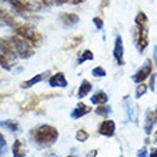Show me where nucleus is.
<instances>
[{
	"label": "nucleus",
	"instance_id": "nucleus-1",
	"mask_svg": "<svg viewBox=\"0 0 157 157\" xmlns=\"http://www.w3.org/2000/svg\"><path fill=\"white\" fill-rule=\"evenodd\" d=\"M30 137H32V141L40 149H47L57 141L59 130L50 124H41L30 132Z\"/></svg>",
	"mask_w": 157,
	"mask_h": 157
},
{
	"label": "nucleus",
	"instance_id": "nucleus-2",
	"mask_svg": "<svg viewBox=\"0 0 157 157\" xmlns=\"http://www.w3.org/2000/svg\"><path fill=\"white\" fill-rule=\"evenodd\" d=\"M14 30H16V34H19V36H21L25 40H27L33 47H39V46L41 44V41H43V36L34 29L33 26H30V25L16 26Z\"/></svg>",
	"mask_w": 157,
	"mask_h": 157
},
{
	"label": "nucleus",
	"instance_id": "nucleus-3",
	"mask_svg": "<svg viewBox=\"0 0 157 157\" xmlns=\"http://www.w3.org/2000/svg\"><path fill=\"white\" fill-rule=\"evenodd\" d=\"M10 41H12L13 47L16 50L17 56H20L21 59H29L34 54V47L30 44L27 40H25L21 36H19V34L13 36V37L10 39Z\"/></svg>",
	"mask_w": 157,
	"mask_h": 157
},
{
	"label": "nucleus",
	"instance_id": "nucleus-4",
	"mask_svg": "<svg viewBox=\"0 0 157 157\" xmlns=\"http://www.w3.org/2000/svg\"><path fill=\"white\" fill-rule=\"evenodd\" d=\"M134 41H136L137 50L143 53L146 50V47L149 46V32L147 29H139L136 27L134 29Z\"/></svg>",
	"mask_w": 157,
	"mask_h": 157
},
{
	"label": "nucleus",
	"instance_id": "nucleus-5",
	"mask_svg": "<svg viewBox=\"0 0 157 157\" xmlns=\"http://www.w3.org/2000/svg\"><path fill=\"white\" fill-rule=\"evenodd\" d=\"M113 57L117 62L119 66L124 64V44H123V37L117 34L114 39V49H113Z\"/></svg>",
	"mask_w": 157,
	"mask_h": 157
},
{
	"label": "nucleus",
	"instance_id": "nucleus-6",
	"mask_svg": "<svg viewBox=\"0 0 157 157\" xmlns=\"http://www.w3.org/2000/svg\"><path fill=\"white\" fill-rule=\"evenodd\" d=\"M151 75V62L150 60H146L144 63H143V66L139 69V70L133 75V77H132V80L134 83H143L146 80V78L149 77V76Z\"/></svg>",
	"mask_w": 157,
	"mask_h": 157
},
{
	"label": "nucleus",
	"instance_id": "nucleus-7",
	"mask_svg": "<svg viewBox=\"0 0 157 157\" xmlns=\"http://www.w3.org/2000/svg\"><path fill=\"white\" fill-rule=\"evenodd\" d=\"M0 52H2V53L9 59L13 64L16 63L17 53H16V50H14V47H13L12 41H7V40H4V39H0Z\"/></svg>",
	"mask_w": 157,
	"mask_h": 157
},
{
	"label": "nucleus",
	"instance_id": "nucleus-8",
	"mask_svg": "<svg viewBox=\"0 0 157 157\" xmlns=\"http://www.w3.org/2000/svg\"><path fill=\"white\" fill-rule=\"evenodd\" d=\"M99 134L104 137H113L116 133V123L113 120H104L99 126Z\"/></svg>",
	"mask_w": 157,
	"mask_h": 157
},
{
	"label": "nucleus",
	"instance_id": "nucleus-9",
	"mask_svg": "<svg viewBox=\"0 0 157 157\" xmlns=\"http://www.w3.org/2000/svg\"><path fill=\"white\" fill-rule=\"evenodd\" d=\"M157 121V112L156 110H147L146 113V121H144V132L146 134H150L153 132V127Z\"/></svg>",
	"mask_w": 157,
	"mask_h": 157
},
{
	"label": "nucleus",
	"instance_id": "nucleus-10",
	"mask_svg": "<svg viewBox=\"0 0 157 157\" xmlns=\"http://www.w3.org/2000/svg\"><path fill=\"white\" fill-rule=\"evenodd\" d=\"M90 112H91L90 106H87V104H84V103H78L77 106L73 109V112L70 113V117L71 119H75V120H77V119H80V117L89 114Z\"/></svg>",
	"mask_w": 157,
	"mask_h": 157
},
{
	"label": "nucleus",
	"instance_id": "nucleus-11",
	"mask_svg": "<svg viewBox=\"0 0 157 157\" xmlns=\"http://www.w3.org/2000/svg\"><path fill=\"white\" fill-rule=\"evenodd\" d=\"M49 84H50L52 87H67L66 76L63 75L62 71H59V73H54L53 76H50Z\"/></svg>",
	"mask_w": 157,
	"mask_h": 157
},
{
	"label": "nucleus",
	"instance_id": "nucleus-12",
	"mask_svg": "<svg viewBox=\"0 0 157 157\" xmlns=\"http://www.w3.org/2000/svg\"><path fill=\"white\" fill-rule=\"evenodd\" d=\"M47 76H49V71H44V73H41V75H36L34 77H32V78H29V80H26V82L21 83L20 87L21 89H30L32 86H34V84L43 82L44 78H47Z\"/></svg>",
	"mask_w": 157,
	"mask_h": 157
},
{
	"label": "nucleus",
	"instance_id": "nucleus-13",
	"mask_svg": "<svg viewBox=\"0 0 157 157\" xmlns=\"http://www.w3.org/2000/svg\"><path fill=\"white\" fill-rule=\"evenodd\" d=\"M0 20L3 21V23H6L7 26H10V27H16V26H19V23H17L16 19L13 17L12 13H9L7 10H4L3 7H0Z\"/></svg>",
	"mask_w": 157,
	"mask_h": 157
},
{
	"label": "nucleus",
	"instance_id": "nucleus-14",
	"mask_svg": "<svg viewBox=\"0 0 157 157\" xmlns=\"http://www.w3.org/2000/svg\"><path fill=\"white\" fill-rule=\"evenodd\" d=\"M12 153H13V157H25L26 156V146L20 139L14 140L13 147H12Z\"/></svg>",
	"mask_w": 157,
	"mask_h": 157
},
{
	"label": "nucleus",
	"instance_id": "nucleus-15",
	"mask_svg": "<svg viewBox=\"0 0 157 157\" xmlns=\"http://www.w3.org/2000/svg\"><path fill=\"white\" fill-rule=\"evenodd\" d=\"M43 99L41 96H33L32 99H29L26 103H23L21 104V107H20V110L21 112H30V110H33V109H36L37 107V104H39V101Z\"/></svg>",
	"mask_w": 157,
	"mask_h": 157
},
{
	"label": "nucleus",
	"instance_id": "nucleus-16",
	"mask_svg": "<svg viewBox=\"0 0 157 157\" xmlns=\"http://www.w3.org/2000/svg\"><path fill=\"white\" fill-rule=\"evenodd\" d=\"M0 127L7 128L9 132H12V133L20 132V124L17 123L16 120H13V119H9V120H3V121H0Z\"/></svg>",
	"mask_w": 157,
	"mask_h": 157
},
{
	"label": "nucleus",
	"instance_id": "nucleus-17",
	"mask_svg": "<svg viewBox=\"0 0 157 157\" xmlns=\"http://www.w3.org/2000/svg\"><path fill=\"white\" fill-rule=\"evenodd\" d=\"M107 100H109V96L106 94L103 90H99L91 96L90 101H91V104H97V106H99V104H106Z\"/></svg>",
	"mask_w": 157,
	"mask_h": 157
},
{
	"label": "nucleus",
	"instance_id": "nucleus-18",
	"mask_svg": "<svg viewBox=\"0 0 157 157\" xmlns=\"http://www.w3.org/2000/svg\"><path fill=\"white\" fill-rule=\"evenodd\" d=\"M134 23H136V27H139V29H149V19L143 12L137 13Z\"/></svg>",
	"mask_w": 157,
	"mask_h": 157
},
{
	"label": "nucleus",
	"instance_id": "nucleus-19",
	"mask_svg": "<svg viewBox=\"0 0 157 157\" xmlns=\"http://www.w3.org/2000/svg\"><path fill=\"white\" fill-rule=\"evenodd\" d=\"M91 89H93L91 83L89 82V80H83L82 84H80V87H78V90H77V97H80V99L86 97V96L91 91Z\"/></svg>",
	"mask_w": 157,
	"mask_h": 157
},
{
	"label": "nucleus",
	"instance_id": "nucleus-20",
	"mask_svg": "<svg viewBox=\"0 0 157 157\" xmlns=\"http://www.w3.org/2000/svg\"><path fill=\"white\" fill-rule=\"evenodd\" d=\"M78 16L77 14H75V13H64V14H62V21L63 25L66 26H75L78 23Z\"/></svg>",
	"mask_w": 157,
	"mask_h": 157
},
{
	"label": "nucleus",
	"instance_id": "nucleus-21",
	"mask_svg": "<svg viewBox=\"0 0 157 157\" xmlns=\"http://www.w3.org/2000/svg\"><path fill=\"white\" fill-rule=\"evenodd\" d=\"M2 2H6L7 4H10V6H12V7L14 9L17 13L27 12V10H26L25 3H23V0H2Z\"/></svg>",
	"mask_w": 157,
	"mask_h": 157
},
{
	"label": "nucleus",
	"instance_id": "nucleus-22",
	"mask_svg": "<svg viewBox=\"0 0 157 157\" xmlns=\"http://www.w3.org/2000/svg\"><path fill=\"white\" fill-rule=\"evenodd\" d=\"M124 101H126V112H127V119L130 120V121H133V123H137L136 114H134V109H133V104H132V100H130V97H126V99H124Z\"/></svg>",
	"mask_w": 157,
	"mask_h": 157
},
{
	"label": "nucleus",
	"instance_id": "nucleus-23",
	"mask_svg": "<svg viewBox=\"0 0 157 157\" xmlns=\"http://www.w3.org/2000/svg\"><path fill=\"white\" fill-rule=\"evenodd\" d=\"M94 113L97 116H109L110 113H112V107L109 106V104H99L97 107H96Z\"/></svg>",
	"mask_w": 157,
	"mask_h": 157
},
{
	"label": "nucleus",
	"instance_id": "nucleus-24",
	"mask_svg": "<svg viewBox=\"0 0 157 157\" xmlns=\"http://www.w3.org/2000/svg\"><path fill=\"white\" fill-rule=\"evenodd\" d=\"M93 59H94V54L91 53L90 50H83L82 53L78 54V60H77V63H78V64H82V63L87 62V60H93Z\"/></svg>",
	"mask_w": 157,
	"mask_h": 157
},
{
	"label": "nucleus",
	"instance_id": "nucleus-25",
	"mask_svg": "<svg viewBox=\"0 0 157 157\" xmlns=\"http://www.w3.org/2000/svg\"><path fill=\"white\" fill-rule=\"evenodd\" d=\"M0 66L3 67L4 70H10V69H12V66H13V63L10 62V60H9V59L6 57L2 52H0Z\"/></svg>",
	"mask_w": 157,
	"mask_h": 157
},
{
	"label": "nucleus",
	"instance_id": "nucleus-26",
	"mask_svg": "<svg viewBox=\"0 0 157 157\" xmlns=\"http://www.w3.org/2000/svg\"><path fill=\"white\" fill-rule=\"evenodd\" d=\"M82 41H83V37H82V36H76L75 39H71V40L67 43L64 49H75V47H77V46L82 43Z\"/></svg>",
	"mask_w": 157,
	"mask_h": 157
},
{
	"label": "nucleus",
	"instance_id": "nucleus-27",
	"mask_svg": "<svg viewBox=\"0 0 157 157\" xmlns=\"http://www.w3.org/2000/svg\"><path fill=\"white\" fill-rule=\"evenodd\" d=\"M146 91H147V86H146L144 83H139V86L136 89V97L137 99H140L143 96L146 94Z\"/></svg>",
	"mask_w": 157,
	"mask_h": 157
},
{
	"label": "nucleus",
	"instance_id": "nucleus-28",
	"mask_svg": "<svg viewBox=\"0 0 157 157\" xmlns=\"http://www.w3.org/2000/svg\"><path fill=\"white\" fill-rule=\"evenodd\" d=\"M87 139H89V133H87L84 128L77 130V133H76V140L77 141H86Z\"/></svg>",
	"mask_w": 157,
	"mask_h": 157
},
{
	"label": "nucleus",
	"instance_id": "nucleus-29",
	"mask_svg": "<svg viewBox=\"0 0 157 157\" xmlns=\"http://www.w3.org/2000/svg\"><path fill=\"white\" fill-rule=\"evenodd\" d=\"M91 75H93V77H104L107 73H106V70H104L103 67L97 66V67H94V69L91 70Z\"/></svg>",
	"mask_w": 157,
	"mask_h": 157
},
{
	"label": "nucleus",
	"instance_id": "nucleus-30",
	"mask_svg": "<svg viewBox=\"0 0 157 157\" xmlns=\"http://www.w3.org/2000/svg\"><path fill=\"white\" fill-rule=\"evenodd\" d=\"M6 149H7V143H6V139L4 136L0 133V157H3L6 153Z\"/></svg>",
	"mask_w": 157,
	"mask_h": 157
},
{
	"label": "nucleus",
	"instance_id": "nucleus-31",
	"mask_svg": "<svg viewBox=\"0 0 157 157\" xmlns=\"http://www.w3.org/2000/svg\"><path fill=\"white\" fill-rule=\"evenodd\" d=\"M93 23H94V26H96V29H97V30L103 29L104 21H103V19H101V17H93Z\"/></svg>",
	"mask_w": 157,
	"mask_h": 157
},
{
	"label": "nucleus",
	"instance_id": "nucleus-32",
	"mask_svg": "<svg viewBox=\"0 0 157 157\" xmlns=\"http://www.w3.org/2000/svg\"><path fill=\"white\" fill-rule=\"evenodd\" d=\"M156 83H157V75L154 73V75H151V78H150V90L156 91Z\"/></svg>",
	"mask_w": 157,
	"mask_h": 157
},
{
	"label": "nucleus",
	"instance_id": "nucleus-33",
	"mask_svg": "<svg viewBox=\"0 0 157 157\" xmlns=\"http://www.w3.org/2000/svg\"><path fill=\"white\" fill-rule=\"evenodd\" d=\"M137 157H149V153H147V150L143 147V149L139 150V153H137Z\"/></svg>",
	"mask_w": 157,
	"mask_h": 157
},
{
	"label": "nucleus",
	"instance_id": "nucleus-34",
	"mask_svg": "<svg viewBox=\"0 0 157 157\" xmlns=\"http://www.w3.org/2000/svg\"><path fill=\"white\" fill-rule=\"evenodd\" d=\"M153 56H154V63H156V66H157V46L153 47Z\"/></svg>",
	"mask_w": 157,
	"mask_h": 157
},
{
	"label": "nucleus",
	"instance_id": "nucleus-35",
	"mask_svg": "<svg viewBox=\"0 0 157 157\" xmlns=\"http://www.w3.org/2000/svg\"><path fill=\"white\" fill-rule=\"evenodd\" d=\"M149 157H157V149H151V150H150Z\"/></svg>",
	"mask_w": 157,
	"mask_h": 157
},
{
	"label": "nucleus",
	"instance_id": "nucleus-36",
	"mask_svg": "<svg viewBox=\"0 0 157 157\" xmlns=\"http://www.w3.org/2000/svg\"><path fill=\"white\" fill-rule=\"evenodd\" d=\"M96 154H97V150H94V151H90V153L87 154V157H96Z\"/></svg>",
	"mask_w": 157,
	"mask_h": 157
},
{
	"label": "nucleus",
	"instance_id": "nucleus-37",
	"mask_svg": "<svg viewBox=\"0 0 157 157\" xmlns=\"http://www.w3.org/2000/svg\"><path fill=\"white\" fill-rule=\"evenodd\" d=\"M44 157H57V156H56V154H53V153H52V154H47V156H44Z\"/></svg>",
	"mask_w": 157,
	"mask_h": 157
},
{
	"label": "nucleus",
	"instance_id": "nucleus-38",
	"mask_svg": "<svg viewBox=\"0 0 157 157\" xmlns=\"http://www.w3.org/2000/svg\"><path fill=\"white\" fill-rule=\"evenodd\" d=\"M6 96H7V94H0V100L3 99V97H6Z\"/></svg>",
	"mask_w": 157,
	"mask_h": 157
},
{
	"label": "nucleus",
	"instance_id": "nucleus-39",
	"mask_svg": "<svg viewBox=\"0 0 157 157\" xmlns=\"http://www.w3.org/2000/svg\"><path fill=\"white\" fill-rule=\"evenodd\" d=\"M67 157H73V156H67Z\"/></svg>",
	"mask_w": 157,
	"mask_h": 157
},
{
	"label": "nucleus",
	"instance_id": "nucleus-40",
	"mask_svg": "<svg viewBox=\"0 0 157 157\" xmlns=\"http://www.w3.org/2000/svg\"><path fill=\"white\" fill-rule=\"evenodd\" d=\"M156 112H157V107H156Z\"/></svg>",
	"mask_w": 157,
	"mask_h": 157
}]
</instances>
